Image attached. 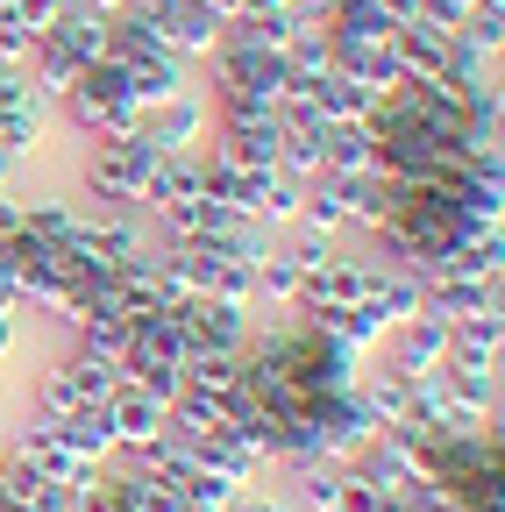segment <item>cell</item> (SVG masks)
I'll return each instance as SVG.
<instances>
[{"instance_id": "obj_14", "label": "cell", "mask_w": 505, "mask_h": 512, "mask_svg": "<svg viewBox=\"0 0 505 512\" xmlns=\"http://www.w3.org/2000/svg\"><path fill=\"white\" fill-rule=\"evenodd\" d=\"M505 356V313H477L449 328V370H498Z\"/></svg>"}, {"instance_id": "obj_22", "label": "cell", "mask_w": 505, "mask_h": 512, "mask_svg": "<svg viewBox=\"0 0 505 512\" xmlns=\"http://www.w3.org/2000/svg\"><path fill=\"white\" fill-rule=\"evenodd\" d=\"M328 36H392V15L377 0H328Z\"/></svg>"}, {"instance_id": "obj_13", "label": "cell", "mask_w": 505, "mask_h": 512, "mask_svg": "<svg viewBox=\"0 0 505 512\" xmlns=\"http://www.w3.org/2000/svg\"><path fill=\"white\" fill-rule=\"evenodd\" d=\"M392 50H399V72H406V79H434L441 64H449L456 36H449V29H434L427 15H413V22L392 29Z\"/></svg>"}, {"instance_id": "obj_2", "label": "cell", "mask_w": 505, "mask_h": 512, "mask_svg": "<svg viewBox=\"0 0 505 512\" xmlns=\"http://www.w3.org/2000/svg\"><path fill=\"white\" fill-rule=\"evenodd\" d=\"M150 164H157V150H150L143 136H121V143H86V150H79V178H72V192H79L86 207H129V214H143Z\"/></svg>"}, {"instance_id": "obj_30", "label": "cell", "mask_w": 505, "mask_h": 512, "mask_svg": "<svg viewBox=\"0 0 505 512\" xmlns=\"http://www.w3.org/2000/svg\"><path fill=\"white\" fill-rule=\"evenodd\" d=\"M207 8H221V15H235V0H207Z\"/></svg>"}, {"instance_id": "obj_24", "label": "cell", "mask_w": 505, "mask_h": 512, "mask_svg": "<svg viewBox=\"0 0 505 512\" xmlns=\"http://www.w3.org/2000/svg\"><path fill=\"white\" fill-rule=\"evenodd\" d=\"M228 512H299V505H292V491H285V484H242Z\"/></svg>"}, {"instance_id": "obj_10", "label": "cell", "mask_w": 505, "mask_h": 512, "mask_svg": "<svg viewBox=\"0 0 505 512\" xmlns=\"http://www.w3.org/2000/svg\"><path fill=\"white\" fill-rule=\"evenodd\" d=\"M200 470H207V477H228V484H271V463L249 448L242 427H221V434L200 441Z\"/></svg>"}, {"instance_id": "obj_26", "label": "cell", "mask_w": 505, "mask_h": 512, "mask_svg": "<svg viewBox=\"0 0 505 512\" xmlns=\"http://www.w3.org/2000/svg\"><path fill=\"white\" fill-rule=\"evenodd\" d=\"M79 512H129V498H121V484L100 470L93 484H79Z\"/></svg>"}, {"instance_id": "obj_4", "label": "cell", "mask_w": 505, "mask_h": 512, "mask_svg": "<svg viewBox=\"0 0 505 512\" xmlns=\"http://www.w3.org/2000/svg\"><path fill=\"white\" fill-rule=\"evenodd\" d=\"M370 363H385V370H392V377H406V384L441 377V370H449V320H434V313L399 320V328L370 349Z\"/></svg>"}, {"instance_id": "obj_9", "label": "cell", "mask_w": 505, "mask_h": 512, "mask_svg": "<svg viewBox=\"0 0 505 512\" xmlns=\"http://www.w3.org/2000/svg\"><path fill=\"white\" fill-rule=\"evenodd\" d=\"M107 427H114V456H136V448H150L164 434V406L143 399L136 384H121V392L107 399Z\"/></svg>"}, {"instance_id": "obj_25", "label": "cell", "mask_w": 505, "mask_h": 512, "mask_svg": "<svg viewBox=\"0 0 505 512\" xmlns=\"http://www.w3.org/2000/svg\"><path fill=\"white\" fill-rule=\"evenodd\" d=\"M65 8H72V0H15V22H22L29 36H50Z\"/></svg>"}, {"instance_id": "obj_23", "label": "cell", "mask_w": 505, "mask_h": 512, "mask_svg": "<svg viewBox=\"0 0 505 512\" xmlns=\"http://www.w3.org/2000/svg\"><path fill=\"white\" fill-rule=\"evenodd\" d=\"M377 505H385V498H377V484L356 477V470L342 463V477H335V505H328V512H377Z\"/></svg>"}, {"instance_id": "obj_8", "label": "cell", "mask_w": 505, "mask_h": 512, "mask_svg": "<svg viewBox=\"0 0 505 512\" xmlns=\"http://www.w3.org/2000/svg\"><path fill=\"white\" fill-rule=\"evenodd\" d=\"M157 29H164V50H171V57H185V64L200 72V64L221 50L228 15H221V8H207V0H178V8H164V15H157Z\"/></svg>"}, {"instance_id": "obj_3", "label": "cell", "mask_w": 505, "mask_h": 512, "mask_svg": "<svg viewBox=\"0 0 505 512\" xmlns=\"http://www.w3.org/2000/svg\"><path fill=\"white\" fill-rule=\"evenodd\" d=\"M136 136H143L150 150H164V157H200V150L214 143V100H207V86H185V93H171L164 107H143Z\"/></svg>"}, {"instance_id": "obj_19", "label": "cell", "mask_w": 505, "mask_h": 512, "mask_svg": "<svg viewBox=\"0 0 505 512\" xmlns=\"http://www.w3.org/2000/svg\"><path fill=\"white\" fill-rule=\"evenodd\" d=\"M22 72H29V86H36V100H65L72 86H79V64L65 57V50H57L50 36H36V50H29V64H22Z\"/></svg>"}, {"instance_id": "obj_15", "label": "cell", "mask_w": 505, "mask_h": 512, "mask_svg": "<svg viewBox=\"0 0 505 512\" xmlns=\"http://www.w3.org/2000/svg\"><path fill=\"white\" fill-rule=\"evenodd\" d=\"M129 72V93H136V107H164L171 93H185V86H200V72L185 57H171V50H157V57H143V64H121Z\"/></svg>"}, {"instance_id": "obj_20", "label": "cell", "mask_w": 505, "mask_h": 512, "mask_svg": "<svg viewBox=\"0 0 505 512\" xmlns=\"http://www.w3.org/2000/svg\"><path fill=\"white\" fill-rule=\"evenodd\" d=\"M57 356H65V370H72V384H79V399H86V406H107V399L121 392V363L86 356V349H57Z\"/></svg>"}, {"instance_id": "obj_1", "label": "cell", "mask_w": 505, "mask_h": 512, "mask_svg": "<svg viewBox=\"0 0 505 512\" xmlns=\"http://www.w3.org/2000/svg\"><path fill=\"white\" fill-rule=\"evenodd\" d=\"M136 121H143V107H136L129 72H121L114 57L86 64L79 86L57 100V128H65L79 150H86V143H121V136H136Z\"/></svg>"}, {"instance_id": "obj_18", "label": "cell", "mask_w": 505, "mask_h": 512, "mask_svg": "<svg viewBox=\"0 0 505 512\" xmlns=\"http://www.w3.org/2000/svg\"><path fill=\"white\" fill-rule=\"evenodd\" d=\"M328 171L321 178H370L377 171V136H370V121L363 128H328Z\"/></svg>"}, {"instance_id": "obj_17", "label": "cell", "mask_w": 505, "mask_h": 512, "mask_svg": "<svg viewBox=\"0 0 505 512\" xmlns=\"http://www.w3.org/2000/svg\"><path fill=\"white\" fill-rule=\"evenodd\" d=\"M306 93H313V107H321L328 128H363V121L377 114V93L356 86V79H342V72H328L321 86H306Z\"/></svg>"}, {"instance_id": "obj_7", "label": "cell", "mask_w": 505, "mask_h": 512, "mask_svg": "<svg viewBox=\"0 0 505 512\" xmlns=\"http://www.w3.org/2000/svg\"><path fill=\"white\" fill-rule=\"evenodd\" d=\"M328 50H335V72H342V79H356V86H370L377 100H392V93L406 86L392 36H328Z\"/></svg>"}, {"instance_id": "obj_28", "label": "cell", "mask_w": 505, "mask_h": 512, "mask_svg": "<svg viewBox=\"0 0 505 512\" xmlns=\"http://www.w3.org/2000/svg\"><path fill=\"white\" fill-rule=\"evenodd\" d=\"M292 0H235V15H285Z\"/></svg>"}, {"instance_id": "obj_6", "label": "cell", "mask_w": 505, "mask_h": 512, "mask_svg": "<svg viewBox=\"0 0 505 512\" xmlns=\"http://www.w3.org/2000/svg\"><path fill=\"white\" fill-rule=\"evenodd\" d=\"M278 143H285L278 114H249V121H214L207 157L228 164V171H271L278 164Z\"/></svg>"}, {"instance_id": "obj_29", "label": "cell", "mask_w": 505, "mask_h": 512, "mask_svg": "<svg viewBox=\"0 0 505 512\" xmlns=\"http://www.w3.org/2000/svg\"><path fill=\"white\" fill-rule=\"evenodd\" d=\"M0 512H29V505H22V498H15L8 484H0Z\"/></svg>"}, {"instance_id": "obj_21", "label": "cell", "mask_w": 505, "mask_h": 512, "mask_svg": "<svg viewBox=\"0 0 505 512\" xmlns=\"http://www.w3.org/2000/svg\"><path fill=\"white\" fill-rule=\"evenodd\" d=\"M456 43L477 50V57H498V50H505V0H484V8H470V15L456 22Z\"/></svg>"}, {"instance_id": "obj_11", "label": "cell", "mask_w": 505, "mask_h": 512, "mask_svg": "<svg viewBox=\"0 0 505 512\" xmlns=\"http://www.w3.org/2000/svg\"><path fill=\"white\" fill-rule=\"evenodd\" d=\"M86 221V200L72 185H50V192H29V242H50V249H72Z\"/></svg>"}, {"instance_id": "obj_16", "label": "cell", "mask_w": 505, "mask_h": 512, "mask_svg": "<svg viewBox=\"0 0 505 512\" xmlns=\"http://www.w3.org/2000/svg\"><path fill=\"white\" fill-rule=\"evenodd\" d=\"M107 29H114V22H107L100 8H79V0H72V8L57 15L50 43H57V50H65V57L79 64V72H86V64H100V57H107Z\"/></svg>"}, {"instance_id": "obj_27", "label": "cell", "mask_w": 505, "mask_h": 512, "mask_svg": "<svg viewBox=\"0 0 505 512\" xmlns=\"http://www.w3.org/2000/svg\"><path fill=\"white\" fill-rule=\"evenodd\" d=\"M29 235V192H0V242Z\"/></svg>"}, {"instance_id": "obj_5", "label": "cell", "mask_w": 505, "mask_h": 512, "mask_svg": "<svg viewBox=\"0 0 505 512\" xmlns=\"http://www.w3.org/2000/svg\"><path fill=\"white\" fill-rule=\"evenodd\" d=\"M178 335H185V356H249L257 313L221 306V299H193V306H178Z\"/></svg>"}, {"instance_id": "obj_12", "label": "cell", "mask_w": 505, "mask_h": 512, "mask_svg": "<svg viewBox=\"0 0 505 512\" xmlns=\"http://www.w3.org/2000/svg\"><path fill=\"white\" fill-rule=\"evenodd\" d=\"M420 313L434 320H477V313H498V285H477V278H427L420 285Z\"/></svg>"}]
</instances>
